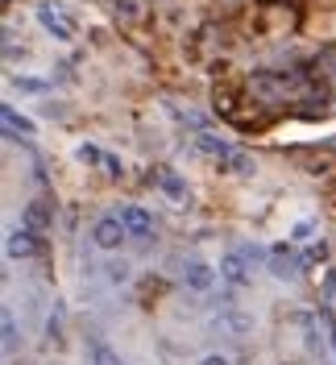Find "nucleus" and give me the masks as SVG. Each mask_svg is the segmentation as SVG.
I'll return each mask as SVG.
<instances>
[{"label":"nucleus","mask_w":336,"mask_h":365,"mask_svg":"<svg viewBox=\"0 0 336 365\" xmlns=\"http://www.w3.org/2000/svg\"><path fill=\"white\" fill-rule=\"evenodd\" d=\"M228 166H233L237 175H253V158H249V154H237V150H233V158H228Z\"/></svg>","instance_id":"obj_16"},{"label":"nucleus","mask_w":336,"mask_h":365,"mask_svg":"<svg viewBox=\"0 0 336 365\" xmlns=\"http://www.w3.org/2000/svg\"><path fill=\"white\" fill-rule=\"evenodd\" d=\"M249 266H253V262H249L241 250L224 253V257H220V278H224V282H233V287H245V282H249Z\"/></svg>","instance_id":"obj_7"},{"label":"nucleus","mask_w":336,"mask_h":365,"mask_svg":"<svg viewBox=\"0 0 336 365\" xmlns=\"http://www.w3.org/2000/svg\"><path fill=\"white\" fill-rule=\"evenodd\" d=\"M125 237H129V228H125L121 216H100L96 228H91V241H96L100 250H121V241H125Z\"/></svg>","instance_id":"obj_2"},{"label":"nucleus","mask_w":336,"mask_h":365,"mask_svg":"<svg viewBox=\"0 0 336 365\" xmlns=\"http://www.w3.org/2000/svg\"><path fill=\"white\" fill-rule=\"evenodd\" d=\"M195 150L200 154H208V158H216L224 166V158H233V150L224 145L220 137H212V133H203V129H195Z\"/></svg>","instance_id":"obj_10"},{"label":"nucleus","mask_w":336,"mask_h":365,"mask_svg":"<svg viewBox=\"0 0 336 365\" xmlns=\"http://www.w3.org/2000/svg\"><path fill=\"white\" fill-rule=\"evenodd\" d=\"M38 21H42V29L50 34V38H58V42H71V38H75V21H71V13L63 9V4H54V0L38 4Z\"/></svg>","instance_id":"obj_1"},{"label":"nucleus","mask_w":336,"mask_h":365,"mask_svg":"<svg viewBox=\"0 0 336 365\" xmlns=\"http://www.w3.org/2000/svg\"><path fill=\"white\" fill-rule=\"evenodd\" d=\"M200 365H228V357H220V353H208Z\"/></svg>","instance_id":"obj_24"},{"label":"nucleus","mask_w":336,"mask_h":365,"mask_svg":"<svg viewBox=\"0 0 336 365\" xmlns=\"http://www.w3.org/2000/svg\"><path fill=\"white\" fill-rule=\"evenodd\" d=\"M299 266H303V257H299L291 245H274V250H270V274H274V278H295Z\"/></svg>","instance_id":"obj_6"},{"label":"nucleus","mask_w":336,"mask_h":365,"mask_svg":"<svg viewBox=\"0 0 336 365\" xmlns=\"http://www.w3.org/2000/svg\"><path fill=\"white\" fill-rule=\"evenodd\" d=\"M9 257H13V262L42 257V232H34V228H21V232H13V237H9Z\"/></svg>","instance_id":"obj_4"},{"label":"nucleus","mask_w":336,"mask_h":365,"mask_svg":"<svg viewBox=\"0 0 336 365\" xmlns=\"http://www.w3.org/2000/svg\"><path fill=\"white\" fill-rule=\"evenodd\" d=\"M312 232H315V225H312V220H299V225L291 228V237H295V241H307Z\"/></svg>","instance_id":"obj_21"},{"label":"nucleus","mask_w":336,"mask_h":365,"mask_svg":"<svg viewBox=\"0 0 336 365\" xmlns=\"http://www.w3.org/2000/svg\"><path fill=\"white\" fill-rule=\"evenodd\" d=\"M13 88H17V91H34V96H42V91H50V83H46V79H29V75H17V79H13Z\"/></svg>","instance_id":"obj_14"},{"label":"nucleus","mask_w":336,"mask_h":365,"mask_svg":"<svg viewBox=\"0 0 336 365\" xmlns=\"http://www.w3.org/2000/svg\"><path fill=\"white\" fill-rule=\"evenodd\" d=\"M0 120H4V133L9 137H29L34 133V120H29V116H17L13 108H0Z\"/></svg>","instance_id":"obj_12"},{"label":"nucleus","mask_w":336,"mask_h":365,"mask_svg":"<svg viewBox=\"0 0 336 365\" xmlns=\"http://www.w3.org/2000/svg\"><path fill=\"white\" fill-rule=\"evenodd\" d=\"M100 166H104V170H108L112 179H121V175H125V162L116 158V154H104V162H100Z\"/></svg>","instance_id":"obj_19"},{"label":"nucleus","mask_w":336,"mask_h":365,"mask_svg":"<svg viewBox=\"0 0 336 365\" xmlns=\"http://www.w3.org/2000/svg\"><path fill=\"white\" fill-rule=\"evenodd\" d=\"M216 328H224L228 336H245L249 328H253V316H245V312H220Z\"/></svg>","instance_id":"obj_11"},{"label":"nucleus","mask_w":336,"mask_h":365,"mask_svg":"<svg viewBox=\"0 0 336 365\" xmlns=\"http://www.w3.org/2000/svg\"><path fill=\"white\" fill-rule=\"evenodd\" d=\"M21 225L34 228V232H46V228L54 225V212H50V204H46V200H29V204L21 207Z\"/></svg>","instance_id":"obj_9"},{"label":"nucleus","mask_w":336,"mask_h":365,"mask_svg":"<svg viewBox=\"0 0 336 365\" xmlns=\"http://www.w3.org/2000/svg\"><path fill=\"white\" fill-rule=\"evenodd\" d=\"M108 278L112 282H125V278H129V266H125V262H108Z\"/></svg>","instance_id":"obj_22"},{"label":"nucleus","mask_w":336,"mask_h":365,"mask_svg":"<svg viewBox=\"0 0 336 365\" xmlns=\"http://www.w3.org/2000/svg\"><path fill=\"white\" fill-rule=\"evenodd\" d=\"M183 282H187L195 295H208V291L216 287V270H212L208 262H187V266H183Z\"/></svg>","instance_id":"obj_8"},{"label":"nucleus","mask_w":336,"mask_h":365,"mask_svg":"<svg viewBox=\"0 0 336 365\" xmlns=\"http://www.w3.org/2000/svg\"><path fill=\"white\" fill-rule=\"evenodd\" d=\"M320 365H324V361H320Z\"/></svg>","instance_id":"obj_25"},{"label":"nucleus","mask_w":336,"mask_h":365,"mask_svg":"<svg viewBox=\"0 0 336 365\" xmlns=\"http://www.w3.org/2000/svg\"><path fill=\"white\" fill-rule=\"evenodd\" d=\"M91 353H96V365H121V357H116V353H112L108 344H96V349H91Z\"/></svg>","instance_id":"obj_18"},{"label":"nucleus","mask_w":336,"mask_h":365,"mask_svg":"<svg viewBox=\"0 0 336 365\" xmlns=\"http://www.w3.org/2000/svg\"><path fill=\"white\" fill-rule=\"evenodd\" d=\"M79 162H88V166H100V162H104V154H100L96 145H79Z\"/></svg>","instance_id":"obj_20"},{"label":"nucleus","mask_w":336,"mask_h":365,"mask_svg":"<svg viewBox=\"0 0 336 365\" xmlns=\"http://www.w3.org/2000/svg\"><path fill=\"white\" fill-rule=\"evenodd\" d=\"M0 328H4V353H13V349H17V319L4 312V324H0Z\"/></svg>","instance_id":"obj_15"},{"label":"nucleus","mask_w":336,"mask_h":365,"mask_svg":"<svg viewBox=\"0 0 336 365\" xmlns=\"http://www.w3.org/2000/svg\"><path fill=\"white\" fill-rule=\"evenodd\" d=\"M282 96H287V79H278V75H270V71H258V75L249 79V100L270 104V100H282Z\"/></svg>","instance_id":"obj_3"},{"label":"nucleus","mask_w":336,"mask_h":365,"mask_svg":"<svg viewBox=\"0 0 336 365\" xmlns=\"http://www.w3.org/2000/svg\"><path fill=\"white\" fill-rule=\"evenodd\" d=\"M158 187H162L175 204H183V200H187V182H183L179 175H170V170H162V175H158Z\"/></svg>","instance_id":"obj_13"},{"label":"nucleus","mask_w":336,"mask_h":365,"mask_svg":"<svg viewBox=\"0 0 336 365\" xmlns=\"http://www.w3.org/2000/svg\"><path fill=\"white\" fill-rule=\"evenodd\" d=\"M324 295L336 299V266H328V270H324Z\"/></svg>","instance_id":"obj_23"},{"label":"nucleus","mask_w":336,"mask_h":365,"mask_svg":"<svg viewBox=\"0 0 336 365\" xmlns=\"http://www.w3.org/2000/svg\"><path fill=\"white\" fill-rule=\"evenodd\" d=\"M121 220H125V228H129V237H154L158 232V220L146 212V207H137V204H125L121 207Z\"/></svg>","instance_id":"obj_5"},{"label":"nucleus","mask_w":336,"mask_h":365,"mask_svg":"<svg viewBox=\"0 0 336 365\" xmlns=\"http://www.w3.org/2000/svg\"><path fill=\"white\" fill-rule=\"evenodd\" d=\"M299 257H303V266H315V262H324V257H328V245L320 241V245H312V250L299 253Z\"/></svg>","instance_id":"obj_17"}]
</instances>
